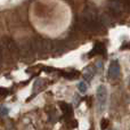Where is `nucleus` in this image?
I'll return each mask as SVG.
<instances>
[{
  "label": "nucleus",
  "instance_id": "obj_1",
  "mask_svg": "<svg viewBox=\"0 0 130 130\" xmlns=\"http://www.w3.org/2000/svg\"><path fill=\"white\" fill-rule=\"evenodd\" d=\"M76 24L79 30L88 34L98 33L103 30V24L99 21V17L92 10H86L83 15L78 18Z\"/></svg>",
  "mask_w": 130,
  "mask_h": 130
},
{
  "label": "nucleus",
  "instance_id": "obj_2",
  "mask_svg": "<svg viewBox=\"0 0 130 130\" xmlns=\"http://www.w3.org/2000/svg\"><path fill=\"white\" fill-rule=\"evenodd\" d=\"M96 98H97V107H98V112H104L106 106V102H107V89L105 86L101 85L97 88L96 91Z\"/></svg>",
  "mask_w": 130,
  "mask_h": 130
},
{
  "label": "nucleus",
  "instance_id": "obj_3",
  "mask_svg": "<svg viewBox=\"0 0 130 130\" xmlns=\"http://www.w3.org/2000/svg\"><path fill=\"white\" fill-rule=\"evenodd\" d=\"M121 74V67L118 61H112L108 66V71H107V75L110 80H118L120 78Z\"/></svg>",
  "mask_w": 130,
  "mask_h": 130
},
{
  "label": "nucleus",
  "instance_id": "obj_4",
  "mask_svg": "<svg viewBox=\"0 0 130 130\" xmlns=\"http://www.w3.org/2000/svg\"><path fill=\"white\" fill-rule=\"evenodd\" d=\"M4 45L6 50L8 52V54L10 55L11 57H16L18 54H20V50H18V47L16 45V42L10 38H6L4 39Z\"/></svg>",
  "mask_w": 130,
  "mask_h": 130
},
{
  "label": "nucleus",
  "instance_id": "obj_5",
  "mask_svg": "<svg viewBox=\"0 0 130 130\" xmlns=\"http://www.w3.org/2000/svg\"><path fill=\"white\" fill-rule=\"evenodd\" d=\"M105 53H106L105 45L103 42H96L94 45V47H92V49L88 54V57H94V56H97V55H104Z\"/></svg>",
  "mask_w": 130,
  "mask_h": 130
},
{
  "label": "nucleus",
  "instance_id": "obj_6",
  "mask_svg": "<svg viewBox=\"0 0 130 130\" xmlns=\"http://www.w3.org/2000/svg\"><path fill=\"white\" fill-rule=\"evenodd\" d=\"M61 108H62V112H63L64 117L65 118H72L73 117V108H72L71 104L69 103H61Z\"/></svg>",
  "mask_w": 130,
  "mask_h": 130
},
{
  "label": "nucleus",
  "instance_id": "obj_7",
  "mask_svg": "<svg viewBox=\"0 0 130 130\" xmlns=\"http://www.w3.org/2000/svg\"><path fill=\"white\" fill-rule=\"evenodd\" d=\"M46 85H47V82H46L45 79H38V80H36V82H34V85H33L34 94H38L41 90H43L46 88Z\"/></svg>",
  "mask_w": 130,
  "mask_h": 130
},
{
  "label": "nucleus",
  "instance_id": "obj_8",
  "mask_svg": "<svg viewBox=\"0 0 130 130\" xmlns=\"http://www.w3.org/2000/svg\"><path fill=\"white\" fill-rule=\"evenodd\" d=\"M95 75V70L92 69V67H87V69L83 71V76H85V79L87 81H89V80H91L92 79V76Z\"/></svg>",
  "mask_w": 130,
  "mask_h": 130
},
{
  "label": "nucleus",
  "instance_id": "obj_9",
  "mask_svg": "<svg viewBox=\"0 0 130 130\" xmlns=\"http://www.w3.org/2000/svg\"><path fill=\"white\" fill-rule=\"evenodd\" d=\"M108 127H110V120L104 118L101 121V130H107Z\"/></svg>",
  "mask_w": 130,
  "mask_h": 130
},
{
  "label": "nucleus",
  "instance_id": "obj_10",
  "mask_svg": "<svg viewBox=\"0 0 130 130\" xmlns=\"http://www.w3.org/2000/svg\"><path fill=\"white\" fill-rule=\"evenodd\" d=\"M8 113H9L8 107H6V106H0V117H6V115H8Z\"/></svg>",
  "mask_w": 130,
  "mask_h": 130
},
{
  "label": "nucleus",
  "instance_id": "obj_11",
  "mask_svg": "<svg viewBox=\"0 0 130 130\" xmlns=\"http://www.w3.org/2000/svg\"><path fill=\"white\" fill-rule=\"evenodd\" d=\"M78 88H79V91L83 94V92L87 91V83L86 82H80L78 85Z\"/></svg>",
  "mask_w": 130,
  "mask_h": 130
},
{
  "label": "nucleus",
  "instance_id": "obj_12",
  "mask_svg": "<svg viewBox=\"0 0 130 130\" xmlns=\"http://www.w3.org/2000/svg\"><path fill=\"white\" fill-rule=\"evenodd\" d=\"M4 57H5V52H4V47L0 45V66L4 63Z\"/></svg>",
  "mask_w": 130,
  "mask_h": 130
},
{
  "label": "nucleus",
  "instance_id": "obj_13",
  "mask_svg": "<svg viewBox=\"0 0 130 130\" xmlns=\"http://www.w3.org/2000/svg\"><path fill=\"white\" fill-rule=\"evenodd\" d=\"M128 48H130V43H126V45H123L121 47V49L123 50V49H128Z\"/></svg>",
  "mask_w": 130,
  "mask_h": 130
},
{
  "label": "nucleus",
  "instance_id": "obj_14",
  "mask_svg": "<svg viewBox=\"0 0 130 130\" xmlns=\"http://www.w3.org/2000/svg\"><path fill=\"white\" fill-rule=\"evenodd\" d=\"M89 130H94V129H92V128H90V129H89Z\"/></svg>",
  "mask_w": 130,
  "mask_h": 130
}]
</instances>
